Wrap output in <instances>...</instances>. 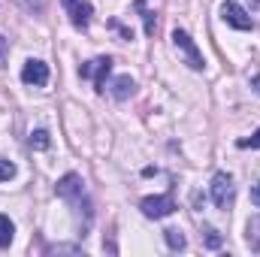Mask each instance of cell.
Instances as JSON below:
<instances>
[{
	"instance_id": "cell-1",
	"label": "cell",
	"mask_w": 260,
	"mask_h": 257,
	"mask_svg": "<svg viewBox=\"0 0 260 257\" xmlns=\"http://www.w3.org/2000/svg\"><path fill=\"white\" fill-rule=\"evenodd\" d=\"M233 197H236V185L227 173H215L212 176V203L218 209H230L233 206Z\"/></svg>"
},
{
	"instance_id": "cell-2",
	"label": "cell",
	"mask_w": 260,
	"mask_h": 257,
	"mask_svg": "<svg viewBox=\"0 0 260 257\" xmlns=\"http://www.w3.org/2000/svg\"><path fill=\"white\" fill-rule=\"evenodd\" d=\"M109 70H112V58H94V61H88V64L79 67V76H82V79H91L94 88L103 94V91H106V76H109Z\"/></svg>"
},
{
	"instance_id": "cell-3",
	"label": "cell",
	"mask_w": 260,
	"mask_h": 257,
	"mask_svg": "<svg viewBox=\"0 0 260 257\" xmlns=\"http://www.w3.org/2000/svg\"><path fill=\"white\" fill-rule=\"evenodd\" d=\"M139 209H142V215L145 218H167V215H173L176 212V200L170 197V194H157V197H145L142 203H139Z\"/></svg>"
},
{
	"instance_id": "cell-4",
	"label": "cell",
	"mask_w": 260,
	"mask_h": 257,
	"mask_svg": "<svg viewBox=\"0 0 260 257\" xmlns=\"http://www.w3.org/2000/svg\"><path fill=\"white\" fill-rule=\"evenodd\" d=\"M173 43H176V49L185 55V64L191 67V70H203L206 67V61H203V55H200V49H197V43L185 34V30H173Z\"/></svg>"
},
{
	"instance_id": "cell-5",
	"label": "cell",
	"mask_w": 260,
	"mask_h": 257,
	"mask_svg": "<svg viewBox=\"0 0 260 257\" xmlns=\"http://www.w3.org/2000/svg\"><path fill=\"white\" fill-rule=\"evenodd\" d=\"M221 18H224L230 27H236V30H251V27H254L251 15H248L239 3H233V0H224V3H221Z\"/></svg>"
},
{
	"instance_id": "cell-6",
	"label": "cell",
	"mask_w": 260,
	"mask_h": 257,
	"mask_svg": "<svg viewBox=\"0 0 260 257\" xmlns=\"http://www.w3.org/2000/svg\"><path fill=\"white\" fill-rule=\"evenodd\" d=\"M55 194L58 197H64V200H70L73 206H79L82 200H85V188H82V179L76 176V173H67L64 179L55 185Z\"/></svg>"
},
{
	"instance_id": "cell-7",
	"label": "cell",
	"mask_w": 260,
	"mask_h": 257,
	"mask_svg": "<svg viewBox=\"0 0 260 257\" xmlns=\"http://www.w3.org/2000/svg\"><path fill=\"white\" fill-rule=\"evenodd\" d=\"M21 82L24 85H34V88H43L49 82V67L43 64V61H37V58L24 61V67H21Z\"/></svg>"
},
{
	"instance_id": "cell-8",
	"label": "cell",
	"mask_w": 260,
	"mask_h": 257,
	"mask_svg": "<svg viewBox=\"0 0 260 257\" xmlns=\"http://www.w3.org/2000/svg\"><path fill=\"white\" fill-rule=\"evenodd\" d=\"M61 3H64L67 15H70V21H73L76 27H88V24H91L94 9H91L88 0H61Z\"/></svg>"
},
{
	"instance_id": "cell-9",
	"label": "cell",
	"mask_w": 260,
	"mask_h": 257,
	"mask_svg": "<svg viewBox=\"0 0 260 257\" xmlns=\"http://www.w3.org/2000/svg\"><path fill=\"white\" fill-rule=\"evenodd\" d=\"M106 88H109V94H112L115 100H127V97H133V91H136V82H133L130 76H118V79H112Z\"/></svg>"
},
{
	"instance_id": "cell-10",
	"label": "cell",
	"mask_w": 260,
	"mask_h": 257,
	"mask_svg": "<svg viewBox=\"0 0 260 257\" xmlns=\"http://www.w3.org/2000/svg\"><path fill=\"white\" fill-rule=\"evenodd\" d=\"M245 242H248L251 251H260V215H254V218L248 221V227H245Z\"/></svg>"
},
{
	"instance_id": "cell-11",
	"label": "cell",
	"mask_w": 260,
	"mask_h": 257,
	"mask_svg": "<svg viewBox=\"0 0 260 257\" xmlns=\"http://www.w3.org/2000/svg\"><path fill=\"white\" fill-rule=\"evenodd\" d=\"M15 236V224L9 221V215H0V248H6Z\"/></svg>"
},
{
	"instance_id": "cell-12",
	"label": "cell",
	"mask_w": 260,
	"mask_h": 257,
	"mask_svg": "<svg viewBox=\"0 0 260 257\" xmlns=\"http://www.w3.org/2000/svg\"><path fill=\"white\" fill-rule=\"evenodd\" d=\"M52 145V139H49V130H34L30 133V148H37V151H46Z\"/></svg>"
},
{
	"instance_id": "cell-13",
	"label": "cell",
	"mask_w": 260,
	"mask_h": 257,
	"mask_svg": "<svg viewBox=\"0 0 260 257\" xmlns=\"http://www.w3.org/2000/svg\"><path fill=\"white\" fill-rule=\"evenodd\" d=\"M164 239H167V245H170L173 251H182V248L188 245V242H185V236H182L179 230H173V227H170V230H164Z\"/></svg>"
},
{
	"instance_id": "cell-14",
	"label": "cell",
	"mask_w": 260,
	"mask_h": 257,
	"mask_svg": "<svg viewBox=\"0 0 260 257\" xmlns=\"http://www.w3.org/2000/svg\"><path fill=\"white\" fill-rule=\"evenodd\" d=\"M15 176V164L12 160H6L3 154H0V182H9Z\"/></svg>"
},
{
	"instance_id": "cell-15",
	"label": "cell",
	"mask_w": 260,
	"mask_h": 257,
	"mask_svg": "<svg viewBox=\"0 0 260 257\" xmlns=\"http://www.w3.org/2000/svg\"><path fill=\"white\" fill-rule=\"evenodd\" d=\"M46 251H49V254H82L79 245H49Z\"/></svg>"
},
{
	"instance_id": "cell-16",
	"label": "cell",
	"mask_w": 260,
	"mask_h": 257,
	"mask_svg": "<svg viewBox=\"0 0 260 257\" xmlns=\"http://www.w3.org/2000/svg\"><path fill=\"white\" fill-rule=\"evenodd\" d=\"M21 9H27V12H43L46 9V0H15Z\"/></svg>"
},
{
	"instance_id": "cell-17",
	"label": "cell",
	"mask_w": 260,
	"mask_h": 257,
	"mask_svg": "<svg viewBox=\"0 0 260 257\" xmlns=\"http://www.w3.org/2000/svg\"><path fill=\"white\" fill-rule=\"evenodd\" d=\"M206 245L209 248H221V236H218L215 227H206Z\"/></svg>"
},
{
	"instance_id": "cell-18",
	"label": "cell",
	"mask_w": 260,
	"mask_h": 257,
	"mask_svg": "<svg viewBox=\"0 0 260 257\" xmlns=\"http://www.w3.org/2000/svg\"><path fill=\"white\" fill-rule=\"evenodd\" d=\"M136 6L145 12V3H142V0H136ZM142 18H145V34H154V15H151V12H145Z\"/></svg>"
},
{
	"instance_id": "cell-19",
	"label": "cell",
	"mask_w": 260,
	"mask_h": 257,
	"mask_svg": "<svg viewBox=\"0 0 260 257\" xmlns=\"http://www.w3.org/2000/svg\"><path fill=\"white\" fill-rule=\"evenodd\" d=\"M239 148H260V130L251 139H239Z\"/></svg>"
},
{
	"instance_id": "cell-20",
	"label": "cell",
	"mask_w": 260,
	"mask_h": 257,
	"mask_svg": "<svg viewBox=\"0 0 260 257\" xmlns=\"http://www.w3.org/2000/svg\"><path fill=\"white\" fill-rule=\"evenodd\" d=\"M112 27H115V30H118V34H121L124 40H133V34H130V30L124 27V24H118V21H112Z\"/></svg>"
},
{
	"instance_id": "cell-21",
	"label": "cell",
	"mask_w": 260,
	"mask_h": 257,
	"mask_svg": "<svg viewBox=\"0 0 260 257\" xmlns=\"http://www.w3.org/2000/svg\"><path fill=\"white\" fill-rule=\"evenodd\" d=\"M251 203H254V206H260V182L251 188Z\"/></svg>"
},
{
	"instance_id": "cell-22",
	"label": "cell",
	"mask_w": 260,
	"mask_h": 257,
	"mask_svg": "<svg viewBox=\"0 0 260 257\" xmlns=\"http://www.w3.org/2000/svg\"><path fill=\"white\" fill-rule=\"evenodd\" d=\"M3 58H6V40L0 37V67H3Z\"/></svg>"
},
{
	"instance_id": "cell-23",
	"label": "cell",
	"mask_w": 260,
	"mask_h": 257,
	"mask_svg": "<svg viewBox=\"0 0 260 257\" xmlns=\"http://www.w3.org/2000/svg\"><path fill=\"white\" fill-rule=\"evenodd\" d=\"M251 88H254V91L260 94V76H254V79H251Z\"/></svg>"
}]
</instances>
